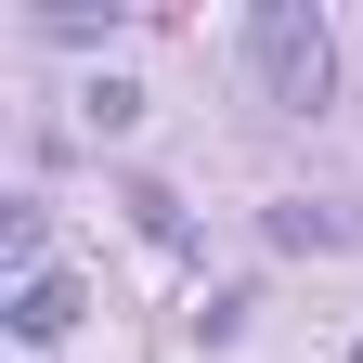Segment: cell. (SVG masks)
Returning <instances> with one entry per match:
<instances>
[{"instance_id":"cell-1","label":"cell","mask_w":363,"mask_h":363,"mask_svg":"<svg viewBox=\"0 0 363 363\" xmlns=\"http://www.w3.org/2000/svg\"><path fill=\"white\" fill-rule=\"evenodd\" d=\"M247 78H259L272 117H311V104L337 91V39H325V13H311V0H259V13H247Z\"/></svg>"},{"instance_id":"cell-4","label":"cell","mask_w":363,"mask_h":363,"mask_svg":"<svg viewBox=\"0 0 363 363\" xmlns=\"http://www.w3.org/2000/svg\"><path fill=\"white\" fill-rule=\"evenodd\" d=\"M0 259H13L26 286H39V208H0Z\"/></svg>"},{"instance_id":"cell-3","label":"cell","mask_w":363,"mask_h":363,"mask_svg":"<svg viewBox=\"0 0 363 363\" xmlns=\"http://www.w3.org/2000/svg\"><path fill=\"white\" fill-rule=\"evenodd\" d=\"M65 325H78V272H39V286H13V337H26V350H52Z\"/></svg>"},{"instance_id":"cell-2","label":"cell","mask_w":363,"mask_h":363,"mask_svg":"<svg viewBox=\"0 0 363 363\" xmlns=\"http://www.w3.org/2000/svg\"><path fill=\"white\" fill-rule=\"evenodd\" d=\"M259 234H272V247H298V259H337V247H363V208H311V195H298V208H272Z\"/></svg>"}]
</instances>
